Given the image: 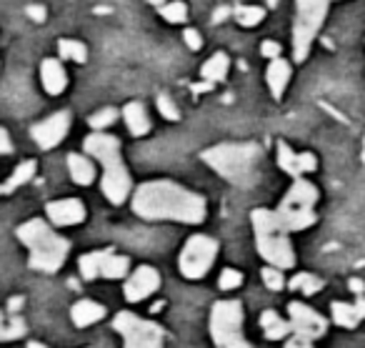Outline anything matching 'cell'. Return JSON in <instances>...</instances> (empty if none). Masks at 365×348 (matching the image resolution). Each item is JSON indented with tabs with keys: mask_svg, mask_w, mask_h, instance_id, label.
Here are the masks:
<instances>
[{
	"mask_svg": "<svg viewBox=\"0 0 365 348\" xmlns=\"http://www.w3.org/2000/svg\"><path fill=\"white\" fill-rule=\"evenodd\" d=\"M133 213L145 221L200 223L208 206L203 196L173 181H148L133 193Z\"/></svg>",
	"mask_w": 365,
	"mask_h": 348,
	"instance_id": "1",
	"label": "cell"
},
{
	"mask_svg": "<svg viewBox=\"0 0 365 348\" xmlns=\"http://www.w3.org/2000/svg\"><path fill=\"white\" fill-rule=\"evenodd\" d=\"M16 236L28 248V266L33 271H41V273L61 271L68 253H71L68 238L56 233L51 223L41 221V218H31L23 226H18Z\"/></svg>",
	"mask_w": 365,
	"mask_h": 348,
	"instance_id": "2",
	"label": "cell"
},
{
	"mask_svg": "<svg viewBox=\"0 0 365 348\" xmlns=\"http://www.w3.org/2000/svg\"><path fill=\"white\" fill-rule=\"evenodd\" d=\"M86 151L93 158L103 163V193L113 206L125 203V198L133 191L130 173H128L125 163L120 156V141L115 136H108L103 131H96L86 138Z\"/></svg>",
	"mask_w": 365,
	"mask_h": 348,
	"instance_id": "3",
	"label": "cell"
},
{
	"mask_svg": "<svg viewBox=\"0 0 365 348\" xmlns=\"http://www.w3.org/2000/svg\"><path fill=\"white\" fill-rule=\"evenodd\" d=\"M255 231V246L263 261L275 268H293L295 266V251L290 246L288 228L280 221L278 211H268V208H255L250 213Z\"/></svg>",
	"mask_w": 365,
	"mask_h": 348,
	"instance_id": "4",
	"label": "cell"
},
{
	"mask_svg": "<svg viewBox=\"0 0 365 348\" xmlns=\"http://www.w3.org/2000/svg\"><path fill=\"white\" fill-rule=\"evenodd\" d=\"M203 158L218 176L235 186H250L255 181V166L260 158L258 143H220L208 151H203Z\"/></svg>",
	"mask_w": 365,
	"mask_h": 348,
	"instance_id": "5",
	"label": "cell"
},
{
	"mask_svg": "<svg viewBox=\"0 0 365 348\" xmlns=\"http://www.w3.org/2000/svg\"><path fill=\"white\" fill-rule=\"evenodd\" d=\"M315 201H318V188L305 178H295L290 191L278 206V216L288 231H305L313 226L315 218Z\"/></svg>",
	"mask_w": 365,
	"mask_h": 348,
	"instance_id": "6",
	"label": "cell"
},
{
	"mask_svg": "<svg viewBox=\"0 0 365 348\" xmlns=\"http://www.w3.org/2000/svg\"><path fill=\"white\" fill-rule=\"evenodd\" d=\"M243 306L240 301H218L210 308V338L215 348H250L243 336Z\"/></svg>",
	"mask_w": 365,
	"mask_h": 348,
	"instance_id": "7",
	"label": "cell"
},
{
	"mask_svg": "<svg viewBox=\"0 0 365 348\" xmlns=\"http://www.w3.org/2000/svg\"><path fill=\"white\" fill-rule=\"evenodd\" d=\"M325 16H328V0H298L293 26V58L298 63L308 58L310 46H313Z\"/></svg>",
	"mask_w": 365,
	"mask_h": 348,
	"instance_id": "8",
	"label": "cell"
},
{
	"mask_svg": "<svg viewBox=\"0 0 365 348\" xmlns=\"http://www.w3.org/2000/svg\"><path fill=\"white\" fill-rule=\"evenodd\" d=\"M113 328L123 336V348H163L165 343V331L158 323L145 321L130 311L118 313Z\"/></svg>",
	"mask_w": 365,
	"mask_h": 348,
	"instance_id": "9",
	"label": "cell"
},
{
	"mask_svg": "<svg viewBox=\"0 0 365 348\" xmlns=\"http://www.w3.org/2000/svg\"><path fill=\"white\" fill-rule=\"evenodd\" d=\"M215 256H218V241L198 233V236H190L185 241L180 258H178V268H180V273L185 278L198 281V278H203L213 268Z\"/></svg>",
	"mask_w": 365,
	"mask_h": 348,
	"instance_id": "10",
	"label": "cell"
},
{
	"mask_svg": "<svg viewBox=\"0 0 365 348\" xmlns=\"http://www.w3.org/2000/svg\"><path fill=\"white\" fill-rule=\"evenodd\" d=\"M78 268H81V276L86 281H96V278H123L130 271V261H128V256H120V253L106 248V251L83 253L81 261H78Z\"/></svg>",
	"mask_w": 365,
	"mask_h": 348,
	"instance_id": "11",
	"label": "cell"
},
{
	"mask_svg": "<svg viewBox=\"0 0 365 348\" xmlns=\"http://www.w3.org/2000/svg\"><path fill=\"white\" fill-rule=\"evenodd\" d=\"M288 321L293 326V333H300L305 338H320L328 331V321L325 316H320L315 308L305 306L300 301L288 303Z\"/></svg>",
	"mask_w": 365,
	"mask_h": 348,
	"instance_id": "12",
	"label": "cell"
},
{
	"mask_svg": "<svg viewBox=\"0 0 365 348\" xmlns=\"http://www.w3.org/2000/svg\"><path fill=\"white\" fill-rule=\"evenodd\" d=\"M158 288H160V273L153 266H138L128 276L125 286H123V296H125L128 303H140L150 298Z\"/></svg>",
	"mask_w": 365,
	"mask_h": 348,
	"instance_id": "13",
	"label": "cell"
},
{
	"mask_svg": "<svg viewBox=\"0 0 365 348\" xmlns=\"http://www.w3.org/2000/svg\"><path fill=\"white\" fill-rule=\"evenodd\" d=\"M68 128H71V113L61 111V113H53L46 121L36 123L31 128V136L43 151H51V148H56L68 136Z\"/></svg>",
	"mask_w": 365,
	"mask_h": 348,
	"instance_id": "14",
	"label": "cell"
},
{
	"mask_svg": "<svg viewBox=\"0 0 365 348\" xmlns=\"http://www.w3.org/2000/svg\"><path fill=\"white\" fill-rule=\"evenodd\" d=\"M46 213L53 226H78L86 221V206L78 198H61V201L48 203Z\"/></svg>",
	"mask_w": 365,
	"mask_h": 348,
	"instance_id": "15",
	"label": "cell"
},
{
	"mask_svg": "<svg viewBox=\"0 0 365 348\" xmlns=\"http://www.w3.org/2000/svg\"><path fill=\"white\" fill-rule=\"evenodd\" d=\"M278 166L283 168L288 176L303 178L305 173H313L318 168V158L313 153H293L288 143H278Z\"/></svg>",
	"mask_w": 365,
	"mask_h": 348,
	"instance_id": "16",
	"label": "cell"
},
{
	"mask_svg": "<svg viewBox=\"0 0 365 348\" xmlns=\"http://www.w3.org/2000/svg\"><path fill=\"white\" fill-rule=\"evenodd\" d=\"M41 81H43V88H46L51 96H61L68 86V73L63 68L61 61L56 58H46L41 63Z\"/></svg>",
	"mask_w": 365,
	"mask_h": 348,
	"instance_id": "17",
	"label": "cell"
},
{
	"mask_svg": "<svg viewBox=\"0 0 365 348\" xmlns=\"http://www.w3.org/2000/svg\"><path fill=\"white\" fill-rule=\"evenodd\" d=\"M330 311H333V321L340 328H355L365 318V296H358L355 303H330Z\"/></svg>",
	"mask_w": 365,
	"mask_h": 348,
	"instance_id": "18",
	"label": "cell"
},
{
	"mask_svg": "<svg viewBox=\"0 0 365 348\" xmlns=\"http://www.w3.org/2000/svg\"><path fill=\"white\" fill-rule=\"evenodd\" d=\"M106 318V306L98 301H91V298H83V301H76L71 308V321L76 328H88L93 323L103 321Z\"/></svg>",
	"mask_w": 365,
	"mask_h": 348,
	"instance_id": "19",
	"label": "cell"
},
{
	"mask_svg": "<svg viewBox=\"0 0 365 348\" xmlns=\"http://www.w3.org/2000/svg\"><path fill=\"white\" fill-rule=\"evenodd\" d=\"M123 121H125L128 131H130L135 138L145 136V133L150 131V118H148V111H145V106L138 103V101L128 103V106L123 108Z\"/></svg>",
	"mask_w": 365,
	"mask_h": 348,
	"instance_id": "20",
	"label": "cell"
},
{
	"mask_svg": "<svg viewBox=\"0 0 365 348\" xmlns=\"http://www.w3.org/2000/svg\"><path fill=\"white\" fill-rule=\"evenodd\" d=\"M265 81H268V88H270V93H273V98H280L290 81V66L283 61V58L270 61L268 73H265Z\"/></svg>",
	"mask_w": 365,
	"mask_h": 348,
	"instance_id": "21",
	"label": "cell"
},
{
	"mask_svg": "<svg viewBox=\"0 0 365 348\" xmlns=\"http://www.w3.org/2000/svg\"><path fill=\"white\" fill-rule=\"evenodd\" d=\"M260 328H263V333H265V338H268V341H280V338H285L290 331H293L290 321H285L278 311L260 313Z\"/></svg>",
	"mask_w": 365,
	"mask_h": 348,
	"instance_id": "22",
	"label": "cell"
},
{
	"mask_svg": "<svg viewBox=\"0 0 365 348\" xmlns=\"http://www.w3.org/2000/svg\"><path fill=\"white\" fill-rule=\"evenodd\" d=\"M68 168H71V178L78 186H91L96 181V166L86 156H81V153H71L68 156Z\"/></svg>",
	"mask_w": 365,
	"mask_h": 348,
	"instance_id": "23",
	"label": "cell"
},
{
	"mask_svg": "<svg viewBox=\"0 0 365 348\" xmlns=\"http://www.w3.org/2000/svg\"><path fill=\"white\" fill-rule=\"evenodd\" d=\"M36 161H23L21 166L13 171V176L8 178L3 186H0V196H6V193H11V191H16V188H21V186H26L28 181H31L33 176H36Z\"/></svg>",
	"mask_w": 365,
	"mask_h": 348,
	"instance_id": "24",
	"label": "cell"
},
{
	"mask_svg": "<svg viewBox=\"0 0 365 348\" xmlns=\"http://www.w3.org/2000/svg\"><path fill=\"white\" fill-rule=\"evenodd\" d=\"M228 68H230V58L225 56V53H215L210 61H205V66L200 73H203V78L208 83H218L228 76Z\"/></svg>",
	"mask_w": 365,
	"mask_h": 348,
	"instance_id": "25",
	"label": "cell"
},
{
	"mask_svg": "<svg viewBox=\"0 0 365 348\" xmlns=\"http://www.w3.org/2000/svg\"><path fill=\"white\" fill-rule=\"evenodd\" d=\"M288 286L293 288V291L305 293V296H313V293H318L320 288H323V281H320L318 276H313V273H298Z\"/></svg>",
	"mask_w": 365,
	"mask_h": 348,
	"instance_id": "26",
	"label": "cell"
},
{
	"mask_svg": "<svg viewBox=\"0 0 365 348\" xmlns=\"http://www.w3.org/2000/svg\"><path fill=\"white\" fill-rule=\"evenodd\" d=\"M26 331H28L26 321L13 313V316L8 318V321H3V326H0V341H16V338L26 336Z\"/></svg>",
	"mask_w": 365,
	"mask_h": 348,
	"instance_id": "27",
	"label": "cell"
},
{
	"mask_svg": "<svg viewBox=\"0 0 365 348\" xmlns=\"http://www.w3.org/2000/svg\"><path fill=\"white\" fill-rule=\"evenodd\" d=\"M235 18H238L240 26L253 28L265 18V8H260V6H238V8H235Z\"/></svg>",
	"mask_w": 365,
	"mask_h": 348,
	"instance_id": "28",
	"label": "cell"
},
{
	"mask_svg": "<svg viewBox=\"0 0 365 348\" xmlns=\"http://www.w3.org/2000/svg\"><path fill=\"white\" fill-rule=\"evenodd\" d=\"M61 56L68 58V61H76V63H86L88 61V48L83 46L81 41H61Z\"/></svg>",
	"mask_w": 365,
	"mask_h": 348,
	"instance_id": "29",
	"label": "cell"
},
{
	"mask_svg": "<svg viewBox=\"0 0 365 348\" xmlns=\"http://www.w3.org/2000/svg\"><path fill=\"white\" fill-rule=\"evenodd\" d=\"M160 16L165 18L168 23H182L188 18V8H185V3H180V0H170V3L160 6Z\"/></svg>",
	"mask_w": 365,
	"mask_h": 348,
	"instance_id": "30",
	"label": "cell"
},
{
	"mask_svg": "<svg viewBox=\"0 0 365 348\" xmlns=\"http://www.w3.org/2000/svg\"><path fill=\"white\" fill-rule=\"evenodd\" d=\"M118 118V111L115 108H101L98 113H93L91 118H88V126L93 128V131H103V128L113 126Z\"/></svg>",
	"mask_w": 365,
	"mask_h": 348,
	"instance_id": "31",
	"label": "cell"
},
{
	"mask_svg": "<svg viewBox=\"0 0 365 348\" xmlns=\"http://www.w3.org/2000/svg\"><path fill=\"white\" fill-rule=\"evenodd\" d=\"M260 278H263L265 288H270V291H280V288L285 286L283 271H280V268H275V266H265L263 273H260Z\"/></svg>",
	"mask_w": 365,
	"mask_h": 348,
	"instance_id": "32",
	"label": "cell"
},
{
	"mask_svg": "<svg viewBox=\"0 0 365 348\" xmlns=\"http://www.w3.org/2000/svg\"><path fill=\"white\" fill-rule=\"evenodd\" d=\"M218 286L223 288V291H235V288L243 286V273L235 271V268H225L218 278Z\"/></svg>",
	"mask_w": 365,
	"mask_h": 348,
	"instance_id": "33",
	"label": "cell"
},
{
	"mask_svg": "<svg viewBox=\"0 0 365 348\" xmlns=\"http://www.w3.org/2000/svg\"><path fill=\"white\" fill-rule=\"evenodd\" d=\"M158 111H160V116L165 118V121H178V118H180V111H178L175 101H173L170 96H165V93L158 96Z\"/></svg>",
	"mask_w": 365,
	"mask_h": 348,
	"instance_id": "34",
	"label": "cell"
},
{
	"mask_svg": "<svg viewBox=\"0 0 365 348\" xmlns=\"http://www.w3.org/2000/svg\"><path fill=\"white\" fill-rule=\"evenodd\" d=\"M182 41H185V46H188L190 51H198V48L203 46V41H200V33L193 31V28H188V31L182 33Z\"/></svg>",
	"mask_w": 365,
	"mask_h": 348,
	"instance_id": "35",
	"label": "cell"
},
{
	"mask_svg": "<svg viewBox=\"0 0 365 348\" xmlns=\"http://www.w3.org/2000/svg\"><path fill=\"white\" fill-rule=\"evenodd\" d=\"M285 348H313V338H305L300 333H295V336H290L285 341Z\"/></svg>",
	"mask_w": 365,
	"mask_h": 348,
	"instance_id": "36",
	"label": "cell"
},
{
	"mask_svg": "<svg viewBox=\"0 0 365 348\" xmlns=\"http://www.w3.org/2000/svg\"><path fill=\"white\" fill-rule=\"evenodd\" d=\"M260 53H263L265 58H270V61H275V58H280V46L275 41H265L263 46H260Z\"/></svg>",
	"mask_w": 365,
	"mask_h": 348,
	"instance_id": "37",
	"label": "cell"
},
{
	"mask_svg": "<svg viewBox=\"0 0 365 348\" xmlns=\"http://www.w3.org/2000/svg\"><path fill=\"white\" fill-rule=\"evenodd\" d=\"M28 18H31V21H36V23H43L46 21V8L43 6H28Z\"/></svg>",
	"mask_w": 365,
	"mask_h": 348,
	"instance_id": "38",
	"label": "cell"
},
{
	"mask_svg": "<svg viewBox=\"0 0 365 348\" xmlns=\"http://www.w3.org/2000/svg\"><path fill=\"white\" fill-rule=\"evenodd\" d=\"M13 151V143H11V136H8L6 128H0V156H6V153Z\"/></svg>",
	"mask_w": 365,
	"mask_h": 348,
	"instance_id": "39",
	"label": "cell"
},
{
	"mask_svg": "<svg viewBox=\"0 0 365 348\" xmlns=\"http://www.w3.org/2000/svg\"><path fill=\"white\" fill-rule=\"evenodd\" d=\"M348 286H350V291H353L355 296H365V283L360 281V278H350Z\"/></svg>",
	"mask_w": 365,
	"mask_h": 348,
	"instance_id": "40",
	"label": "cell"
},
{
	"mask_svg": "<svg viewBox=\"0 0 365 348\" xmlns=\"http://www.w3.org/2000/svg\"><path fill=\"white\" fill-rule=\"evenodd\" d=\"M23 303H26V298H23V296H13L11 301H8V311H11V313H18V311H21Z\"/></svg>",
	"mask_w": 365,
	"mask_h": 348,
	"instance_id": "41",
	"label": "cell"
},
{
	"mask_svg": "<svg viewBox=\"0 0 365 348\" xmlns=\"http://www.w3.org/2000/svg\"><path fill=\"white\" fill-rule=\"evenodd\" d=\"M228 16H230V8H225V6H223V8H218V11L213 13V23H223Z\"/></svg>",
	"mask_w": 365,
	"mask_h": 348,
	"instance_id": "42",
	"label": "cell"
},
{
	"mask_svg": "<svg viewBox=\"0 0 365 348\" xmlns=\"http://www.w3.org/2000/svg\"><path fill=\"white\" fill-rule=\"evenodd\" d=\"M28 348H48L46 343H41V341H31L28 343Z\"/></svg>",
	"mask_w": 365,
	"mask_h": 348,
	"instance_id": "43",
	"label": "cell"
},
{
	"mask_svg": "<svg viewBox=\"0 0 365 348\" xmlns=\"http://www.w3.org/2000/svg\"><path fill=\"white\" fill-rule=\"evenodd\" d=\"M150 6H165V0H148Z\"/></svg>",
	"mask_w": 365,
	"mask_h": 348,
	"instance_id": "44",
	"label": "cell"
},
{
	"mask_svg": "<svg viewBox=\"0 0 365 348\" xmlns=\"http://www.w3.org/2000/svg\"><path fill=\"white\" fill-rule=\"evenodd\" d=\"M278 6V0H268V8H275Z\"/></svg>",
	"mask_w": 365,
	"mask_h": 348,
	"instance_id": "45",
	"label": "cell"
},
{
	"mask_svg": "<svg viewBox=\"0 0 365 348\" xmlns=\"http://www.w3.org/2000/svg\"><path fill=\"white\" fill-rule=\"evenodd\" d=\"M360 158H363V163H365V136H363V153H360Z\"/></svg>",
	"mask_w": 365,
	"mask_h": 348,
	"instance_id": "46",
	"label": "cell"
},
{
	"mask_svg": "<svg viewBox=\"0 0 365 348\" xmlns=\"http://www.w3.org/2000/svg\"><path fill=\"white\" fill-rule=\"evenodd\" d=\"M3 321H6V316H3V311H0V326H3Z\"/></svg>",
	"mask_w": 365,
	"mask_h": 348,
	"instance_id": "47",
	"label": "cell"
}]
</instances>
